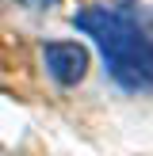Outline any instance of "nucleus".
I'll list each match as a JSON object with an SVG mask.
<instances>
[{
	"instance_id": "1",
	"label": "nucleus",
	"mask_w": 153,
	"mask_h": 156,
	"mask_svg": "<svg viewBox=\"0 0 153 156\" xmlns=\"http://www.w3.org/2000/svg\"><path fill=\"white\" fill-rule=\"evenodd\" d=\"M73 27L84 30L103 53L107 76L122 91L153 88V30L149 19H138V4H96L73 15Z\"/></svg>"
},
{
	"instance_id": "2",
	"label": "nucleus",
	"mask_w": 153,
	"mask_h": 156,
	"mask_svg": "<svg viewBox=\"0 0 153 156\" xmlns=\"http://www.w3.org/2000/svg\"><path fill=\"white\" fill-rule=\"evenodd\" d=\"M42 65L54 84L61 88H76L88 73V50L80 42H46L42 46Z\"/></svg>"
},
{
	"instance_id": "3",
	"label": "nucleus",
	"mask_w": 153,
	"mask_h": 156,
	"mask_svg": "<svg viewBox=\"0 0 153 156\" xmlns=\"http://www.w3.org/2000/svg\"><path fill=\"white\" fill-rule=\"evenodd\" d=\"M23 4H27V8H54L58 0H23Z\"/></svg>"
}]
</instances>
